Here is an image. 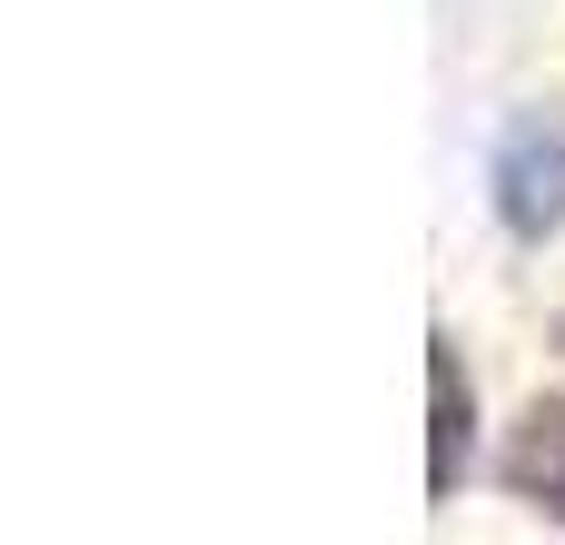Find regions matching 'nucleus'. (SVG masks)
Here are the masks:
<instances>
[{"label": "nucleus", "mask_w": 565, "mask_h": 545, "mask_svg": "<svg viewBox=\"0 0 565 545\" xmlns=\"http://www.w3.org/2000/svg\"><path fill=\"white\" fill-rule=\"evenodd\" d=\"M467 447H477V387H467L457 338L437 328V338H427V496H437V506L467 487Z\"/></svg>", "instance_id": "nucleus-2"}, {"label": "nucleus", "mask_w": 565, "mask_h": 545, "mask_svg": "<svg viewBox=\"0 0 565 545\" xmlns=\"http://www.w3.org/2000/svg\"><path fill=\"white\" fill-rule=\"evenodd\" d=\"M497 487H507L526 516L565 526V397H536V407L507 427V447H497Z\"/></svg>", "instance_id": "nucleus-3"}, {"label": "nucleus", "mask_w": 565, "mask_h": 545, "mask_svg": "<svg viewBox=\"0 0 565 545\" xmlns=\"http://www.w3.org/2000/svg\"><path fill=\"white\" fill-rule=\"evenodd\" d=\"M487 199H497L507 238H556L565 228V129L556 119H507V139L487 159Z\"/></svg>", "instance_id": "nucleus-1"}]
</instances>
